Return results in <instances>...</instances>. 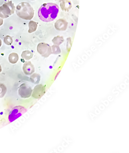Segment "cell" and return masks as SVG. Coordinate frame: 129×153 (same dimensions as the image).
<instances>
[{
  "mask_svg": "<svg viewBox=\"0 0 129 153\" xmlns=\"http://www.w3.org/2000/svg\"><path fill=\"white\" fill-rule=\"evenodd\" d=\"M59 9V6L56 4H44L38 10V14L39 18L44 22H52L57 18Z\"/></svg>",
  "mask_w": 129,
  "mask_h": 153,
  "instance_id": "obj_1",
  "label": "cell"
},
{
  "mask_svg": "<svg viewBox=\"0 0 129 153\" xmlns=\"http://www.w3.org/2000/svg\"><path fill=\"white\" fill-rule=\"evenodd\" d=\"M16 11L18 16L24 20H31L34 15L33 9L27 2H22L18 4Z\"/></svg>",
  "mask_w": 129,
  "mask_h": 153,
  "instance_id": "obj_2",
  "label": "cell"
},
{
  "mask_svg": "<svg viewBox=\"0 0 129 153\" xmlns=\"http://www.w3.org/2000/svg\"><path fill=\"white\" fill-rule=\"evenodd\" d=\"M15 7L12 1L6 2L0 7V17L5 19L13 14Z\"/></svg>",
  "mask_w": 129,
  "mask_h": 153,
  "instance_id": "obj_3",
  "label": "cell"
},
{
  "mask_svg": "<svg viewBox=\"0 0 129 153\" xmlns=\"http://www.w3.org/2000/svg\"><path fill=\"white\" fill-rule=\"evenodd\" d=\"M27 111V110L22 106H16L12 109L9 114L8 120L10 122H12L19 118Z\"/></svg>",
  "mask_w": 129,
  "mask_h": 153,
  "instance_id": "obj_4",
  "label": "cell"
},
{
  "mask_svg": "<svg viewBox=\"0 0 129 153\" xmlns=\"http://www.w3.org/2000/svg\"><path fill=\"white\" fill-rule=\"evenodd\" d=\"M37 51L42 56L45 57H47L53 53L50 46L45 42L40 43L38 45Z\"/></svg>",
  "mask_w": 129,
  "mask_h": 153,
  "instance_id": "obj_5",
  "label": "cell"
},
{
  "mask_svg": "<svg viewBox=\"0 0 129 153\" xmlns=\"http://www.w3.org/2000/svg\"><path fill=\"white\" fill-rule=\"evenodd\" d=\"M33 90L30 86L26 83H23L19 86L18 90V94L23 99H27L32 95Z\"/></svg>",
  "mask_w": 129,
  "mask_h": 153,
  "instance_id": "obj_6",
  "label": "cell"
},
{
  "mask_svg": "<svg viewBox=\"0 0 129 153\" xmlns=\"http://www.w3.org/2000/svg\"><path fill=\"white\" fill-rule=\"evenodd\" d=\"M45 93V87L42 84L37 85L33 90L32 96L36 99H39Z\"/></svg>",
  "mask_w": 129,
  "mask_h": 153,
  "instance_id": "obj_7",
  "label": "cell"
},
{
  "mask_svg": "<svg viewBox=\"0 0 129 153\" xmlns=\"http://www.w3.org/2000/svg\"><path fill=\"white\" fill-rule=\"evenodd\" d=\"M68 23L65 19H60L55 23V28L58 31H65L67 28Z\"/></svg>",
  "mask_w": 129,
  "mask_h": 153,
  "instance_id": "obj_8",
  "label": "cell"
},
{
  "mask_svg": "<svg viewBox=\"0 0 129 153\" xmlns=\"http://www.w3.org/2000/svg\"><path fill=\"white\" fill-rule=\"evenodd\" d=\"M23 70L26 75H30L34 73L35 67L30 61H28L23 65Z\"/></svg>",
  "mask_w": 129,
  "mask_h": 153,
  "instance_id": "obj_9",
  "label": "cell"
},
{
  "mask_svg": "<svg viewBox=\"0 0 129 153\" xmlns=\"http://www.w3.org/2000/svg\"><path fill=\"white\" fill-rule=\"evenodd\" d=\"M60 6L61 10L66 12L69 11L72 7L71 2L69 0H64L62 1L60 4Z\"/></svg>",
  "mask_w": 129,
  "mask_h": 153,
  "instance_id": "obj_10",
  "label": "cell"
},
{
  "mask_svg": "<svg viewBox=\"0 0 129 153\" xmlns=\"http://www.w3.org/2000/svg\"><path fill=\"white\" fill-rule=\"evenodd\" d=\"M37 23L36 22L33 21H30L28 24L29 33H32L33 32H35L37 29Z\"/></svg>",
  "mask_w": 129,
  "mask_h": 153,
  "instance_id": "obj_11",
  "label": "cell"
},
{
  "mask_svg": "<svg viewBox=\"0 0 129 153\" xmlns=\"http://www.w3.org/2000/svg\"><path fill=\"white\" fill-rule=\"evenodd\" d=\"M40 79V76L37 73H34L30 77V80L32 83L37 84L39 82Z\"/></svg>",
  "mask_w": 129,
  "mask_h": 153,
  "instance_id": "obj_12",
  "label": "cell"
},
{
  "mask_svg": "<svg viewBox=\"0 0 129 153\" xmlns=\"http://www.w3.org/2000/svg\"><path fill=\"white\" fill-rule=\"evenodd\" d=\"M19 59V56L16 53H11L9 56V61L11 64H14L18 62Z\"/></svg>",
  "mask_w": 129,
  "mask_h": 153,
  "instance_id": "obj_13",
  "label": "cell"
},
{
  "mask_svg": "<svg viewBox=\"0 0 129 153\" xmlns=\"http://www.w3.org/2000/svg\"><path fill=\"white\" fill-rule=\"evenodd\" d=\"M33 56V53L29 51H25L22 52L21 57L26 60L31 59Z\"/></svg>",
  "mask_w": 129,
  "mask_h": 153,
  "instance_id": "obj_14",
  "label": "cell"
},
{
  "mask_svg": "<svg viewBox=\"0 0 129 153\" xmlns=\"http://www.w3.org/2000/svg\"><path fill=\"white\" fill-rule=\"evenodd\" d=\"M52 42L55 45H59L64 42V39L63 36H57L53 39Z\"/></svg>",
  "mask_w": 129,
  "mask_h": 153,
  "instance_id": "obj_15",
  "label": "cell"
},
{
  "mask_svg": "<svg viewBox=\"0 0 129 153\" xmlns=\"http://www.w3.org/2000/svg\"><path fill=\"white\" fill-rule=\"evenodd\" d=\"M7 91L6 86L3 83H0V98L3 97Z\"/></svg>",
  "mask_w": 129,
  "mask_h": 153,
  "instance_id": "obj_16",
  "label": "cell"
},
{
  "mask_svg": "<svg viewBox=\"0 0 129 153\" xmlns=\"http://www.w3.org/2000/svg\"><path fill=\"white\" fill-rule=\"evenodd\" d=\"M4 42L5 44L7 45H11L13 42L12 37L9 35H7L4 38Z\"/></svg>",
  "mask_w": 129,
  "mask_h": 153,
  "instance_id": "obj_17",
  "label": "cell"
},
{
  "mask_svg": "<svg viewBox=\"0 0 129 153\" xmlns=\"http://www.w3.org/2000/svg\"><path fill=\"white\" fill-rule=\"evenodd\" d=\"M52 53L57 54L61 53V50L59 45H54L52 46Z\"/></svg>",
  "mask_w": 129,
  "mask_h": 153,
  "instance_id": "obj_18",
  "label": "cell"
},
{
  "mask_svg": "<svg viewBox=\"0 0 129 153\" xmlns=\"http://www.w3.org/2000/svg\"><path fill=\"white\" fill-rule=\"evenodd\" d=\"M3 20L1 18H0V26L2 25L3 24Z\"/></svg>",
  "mask_w": 129,
  "mask_h": 153,
  "instance_id": "obj_19",
  "label": "cell"
},
{
  "mask_svg": "<svg viewBox=\"0 0 129 153\" xmlns=\"http://www.w3.org/2000/svg\"><path fill=\"white\" fill-rule=\"evenodd\" d=\"M2 40L0 39V47H1V45H2Z\"/></svg>",
  "mask_w": 129,
  "mask_h": 153,
  "instance_id": "obj_20",
  "label": "cell"
},
{
  "mask_svg": "<svg viewBox=\"0 0 129 153\" xmlns=\"http://www.w3.org/2000/svg\"><path fill=\"white\" fill-rule=\"evenodd\" d=\"M55 1H59V2H62V1H64V0H55Z\"/></svg>",
  "mask_w": 129,
  "mask_h": 153,
  "instance_id": "obj_21",
  "label": "cell"
},
{
  "mask_svg": "<svg viewBox=\"0 0 129 153\" xmlns=\"http://www.w3.org/2000/svg\"><path fill=\"white\" fill-rule=\"evenodd\" d=\"M1 71H2V68H1V65H0V73L1 72Z\"/></svg>",
  "mask_w": 129,
  "mask_h": 153,
  "instance_id": "obj_22",
  "label": "cell"
},
{
  "mask_svg": "<svg viewBox=\"0 0 129 153\" xmlns=\"http://www.w3.org/2000/svg\"><path fill=\"white\" fill-rule=\"evenodd\" d=\"M31 1H34V0H31Z\"/></svg>",
  "mask_w": 129,
  "mask_h": 153,
  "instance_id": "obj_23",
  "label": "cell"
}]
</instances>
